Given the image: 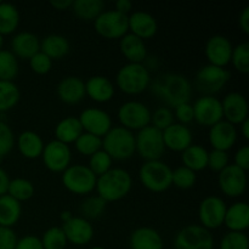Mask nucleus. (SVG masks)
Segmentation results:
<instances>
[{"label": "nucleus", "instance_id": "obj_44", "mask_svg": "<svg viewBox=\"0 0 249 249\" xmlns=\"http://www.w3.org/2000/svg\"><path fill=\"white\" fill-rule=\"evenodd\" d=\"M88 168L99 178L113 168V160H112V158L101 148V150L97 151L96 153L90 156Z\"/></svg>", "mask_w": 249, "mask_h": 249}, {"label": "nucleus", "instance_id": "obj_7", "mask_svg": "<svg viewBox=\"0 0 249 249\" xmlns=\"http://www.w3.org/2000/svg\"><path fill=\"white\" fill-rule=\"evenodd\" d=\"M165 152L162 131L150 124L141 129L135 135V153H138L145 162L158 160Z\"/></svg>", "mask_w": 249, "mask_h": 249}, {"label": "nucleus", "instance_id": "obj_50", "mask_svg": "<svg viewBox=\"0 0 249 249\" xmlns=\"http://www.w3.org/2000/svg\"><path fill=\"white\" fill-rule=\"evenodd\" d=\"M173 114H174L177 123L187 125L189 123L194 122V107H192V104L186 102V104L179 105V106L173 109Z\"/></svg>", "mask_w": 249, "mask_h": 249}, {"label": "nucleus", "instance_id": "obj_8", "mask_svg": "<svg viewBox=\"0 0 249 249\" xmlns=\"http://www.w3.org/2000/svg\"><path fill=\"white\" fill-rule=\"evenodd\" d=\"M231 78V73L226 68L208 65L199 68L195 77V85L203 96H214L224 89Z\"/></svg>", "mask_w": 249, "mask_h": 249}, {"label": "nucleus", "instance_id": "obj_5", "mask_svg": "<svg viewBox=\"0 0 249 249\" xmlns=\"http://www.w3.org/2000/svg\"><path fill=\"white\" fill-rule=\"evenodd\" d=\"M172 168L162 160H148L139 169V180L146 190L160 194L172 186Z\"/></svg>", "mask_w": 249, "mask_h": 249}, {"label": "nucleus", "instance_id": "obj_4", "mask_svg": "<svg viewBox=\"0 0 249 249\" xmlns=\"http://www.w3.org/2000/svg\"><path fill=\"white\" fill-rule=\"evenodd\" d=\"M102 150L112 160H128L135 155V134L123 126H112L102 138Z\"/></svg>", "mask_w": 249, "mask_h": 249}, {"label": "nucleus", "instance_id": "obj_36", "mask_svg": "<svg viewBox=\"0 0 249 249\" xmlns=\"http://www.w3.org/2000/svg\"><path fill=\"white\" fill-rule=\"evenodd\" d=\"M34 194H36V187L31 180L26 178H16V179L10 180L6 195L18 201L19 203L31 199Z\"/></svg>", "mask_w": 249, "mask_h": 249}, {"label": "nucleus", "instance_id": "obj_58", "mask_svg": "<svg viewBox=\"0 0 249 249\" xmlns=\"http://www.w3.org/2000/svg\"><path fill=\"white\" fill-rule=\"evenodd\" d=\"M240 133H241V135L246 139V140H248L249 139V118L246 119V121H243L242 123L240 124Z\"/></svg>", "mask_w": 249, "mask_h": 249}, {"label": "nucleus", "instance_id": "obj_59", "mask_svg": "<svg viewBox=\"0 0 249 249\" xmlns=\"http://www.w3.org/2000/svg\"><path fill=\"white\" fill-rule=\"evenodd\" d=\"M73 216L74 215H73L72 212H70V211H63V212H61V214H60V219H61V221H62V224L67 223V221L71 220Z\"/></svg>", "mask_w": 249, "mask_h": 249}, {"label": "nucleus", "instance_id": "obj_11", "mask_svg": "<svg viewBox=\"0 0 249 249\" xmlns=\"http://www.w3.org/2000/svg\"><path fill=\"white\" fill-rule=\"evenodd\" d=\"M96 33L105 39H122L129 33L128 16L116 11V10H105L94 21Z\"/></svg>", "mask_w": 249, "mask_h": 249}, {"label": "nucleus", "instance_id": "obj_19", "mask_svg": "<svg viewBox=\"0 0 249 249\" xmlns=\"http://www.w3.org/2000/svg\"><path fill=\"white\" fill-rule=\"evenodd\" d=\"M61 228L65 232L67 242L74 246H85L94 238L95 230L91 221L82 216H73L67 223L62 224Z\"/></svg>", "mask_w": 249, "mask_h": 249}, {"label": "nucleus", "instance_id": "obj_21", "mask_svg": "<svg viewBox=\"0 0 249 249\" xmlns=\"http://www.w3.org/2000/svg\"><path fill=\"white\" fill-rule=\"evenodd\" d=\"M129 33L143 41L153 38L158 31V23L156 17L147 11H134L128 16Z\"/></svg>", "mask_w": 249, "mask_h": 249}, {"label": "nucleus", "instance_id": "obj_20", "mask_svg": "<svg viewBox=\"0 0 249 249\" xmlns=\"http://www.w3.org/2000/svg\"><path fill=\"white\" fill-rule=\"evenodd\" d=\"M237 128L226 121H221L209 128V143L212 150H219L228 152L237 142Z\"/></svg>", "mask_w": 249, "mask_h": 249}, {"label": "nucleus", "instance_id": "obj_51", "mask_svg": "<svg viewBox=\"0 0 249 249\" xmlns=\"http://www.w3.org/2000/svg\"><path fill=\"white\" fill-rule=\"evenodd\" d=\"M17 240L14 229L0 226V249H15Z\"/></svg>", "mask_w": 249, "mask_h": 249}, {"label": "nucleus", "instance_id": "obj_24", "mask_svg": "<svg viewBox=\"0 0 249 249\" xmlns=\"http://www.w3.org/2000/svg\"><path fill=\"white\" fill-rule=\"evenodd\" d=\"M116 94V85L105 75H92L85 82V95L97 104L111 101Z\"/></svg>", "mask_w": 249, "mask_h": 249}, {"label": "nucleus", "instance_id": "obj_53", "mask_svg": "<svg viewBox=\"0 0 249 249\" xmlns=\"http://www.w3.org/2000/svg\"><path fill=\"white\" fill-rule=\"evenodd\" d=\"M15 249H44L41 245V240L36 236H24V237L18 238Z\"/></svg>", "mask_w": 249, "mask_h": 249}, {"label": "nucleus", "instance_id": "obj_39", "mask_svg": "<svg viewBox=\"0 0 249 249\" xmlns=\"http://www.w3.org/2000/svg\"><path fill=\"white\" fill-rule=\"evenodd\" d=\"M18 60L10 50H0V80L14 82L18 74Z\"/></svg>", "mask_w": 249, "mask_h": 249}, {"label": "nucleus", "instance_id": "obj_29", "mask_svg": "<svg viewBox=\"0 0 249 249\" xmlns=\"http://www.w3.org/2000/svg\"><path fill=\"white\" fill-rule=\"evenodd\" d=\"M17 150L26 160H36L41 157L44 150V140L38 133L32 130L22 131L16 139Z\"/></svg>", "mask_w": 249, "mask_h": 249}, {"label": "nucleus", "instance_id": "obj_40", "mask_svg": "<svg viewBox=\"0 0 249 249\" xmlns=\"http://www.w3.org/2000/svg\"><path fill=\"white\" fill-rule=\"evenodd\" d=\"M74 147L78 153L90 157L102 148V139L83 131L82 135L75 140Z\"/></svg>", "mask_w": 249, "mask_h": 249}, {"label": "nucleus", "instance_id": "obj_49", "mask_svg": "<svg viewBox=\"0 0 249 249\" xmlns=\"http://www.w3.org/2000/svg\"><path fill=\"white\" fill-rule=\"evenodd\" d=\"M29 67H31L32 72H34L36 74L39 75H45L53 68V61L51 58H49L45 53H43L41 51L36 53L33 57H31L28 60Z\"/></svg>", "mask_w": 249, "mask_h": 249}, {"label": "nucleus", "instance_id": "obj_31", "mask_svg": "<svg viewBox=\"0 0 249 249\" xmlns=\"http://www.w3.org/2000/svg\"><path fill=\"white\" fill-rule=\"evenodd\" d=\"M83 128L80 124L78 117L68 116L61 119L55 126V140L60 141V142L66 143L70 146L71 143H74L75 140L82 135Z\"/></svg>", "mask_w": 249, "mask_h": 249}, {"label": "nucleus", "instance_id": "obj_45", "mask_svg": "<svg viewBox=\"0 0 249 249\" xmlns=\"http://www.w3.org/2000/svg\"><path fill=\"white\" fill-rule=\"evenodd\" d=\"M16 145V138L9 124L0 121V160L6 158Z\"/></svg>", "mask_w": 249, "mask_h": 249}, {"label": "nucleus", "instance_id": "obj_56", "mask_svg": "<svg viewBox=\"0 0 249 249\" xmlns=\"http://www.w3.org/2000/svg\"><path fill=\"white\" fill-rule=\"evenodd\" d=\"M10 177L4 168L0 167V197L7 194V187L10 184Z\"/></svg>", "mask_w": 249, "mask_h": 249}, {"label": "nucleus", "instance_id": "obj_2", "mask_svg": "<svg viewBox=\"0 0 249 249\" xmlns=\"http://www.w3.org/2000/svg\"><path fill=\"white\" fill-rule=\"evenodd\" d=\"M133 189V178L128 170L113 167L104 175L97 178V196L101 197L106 203L118 202L129 195Z\"/></svg>", "mask_w": 249, "mask_h": 249}, {"label": "nucleus", "instance_id": "obj_46", "mask_svg": "<svg viewBox=\"0 0 249 249\" xmlns=\"http://www.w3.org/2000/svg\"><path fill=\"white\" fill-rule=\"evenodd\" d=\"M175 123L174 114H173V109L168 108V107L162 106L155 109L152 114H151V125L155 126L158 130L163 131L167 128H169L172 124Z\"/></svg>", "mask_w": 249, "mask_h": 249}, {"label": "nucleus", "instance_id": "obj_6", "mask_svg": "<svg viewBox=\"0 0 249 249\" xmlns=\"http://www.w3.org/2000/svg\"><path fill=\"white\" fill-rule=\"evenodd\" d=\"M97 177L83 164H71L61 175V181L68 192L77 196H88L96 189Z\"/></svg>", "mask_w": 249, "mask_h": 249}, {"label": "nucleus", "instance_id": "obj_23", "mask_svg": "<svg viewBox=\"0 0 249 249\" xmlns=\"http://www.w3.org/2000/svg\"><path fill=\"white\" fill-rule=\"evenodd\" d=\"M163 141H164L165 150H170L173 152H180L186 150L192 145L194 136L191 129L187 125H182L175 122L174 124L162 131Z\"/></svg>", "mask_w": 249, "mask_h": 249}, {"label": "nucleus", "instance_id": "obj_54", "mask_svg": "<svg viewBox=\"0 0 249 249\" xmlns=\"http://www.w3.org/2000/svg\"><path fill=\"white\" fill-rule=\"evenodd\" d=\"M238 26L245 34H249V6H246L238 16Z\"/></svg>", "mask_w": 249, "mask_h": 249}, {"label": "nucleus", "instance_id": "obj_18", "mask_svg": "<svg viewBox=\"0 0 249 249\" xmlns=\"http://www.w3.org/2000/svg\"><path fill=\"white\" fill-rule=\"evenodd\" d=\"M224 121L229 122L232 125H240L243 121L248 118L249 106L247 97L237 91L229 92L221 100Z\"/></svg>", "mask_w": 249, "mask_h": 249}, {"label": "nucleus", "instance_id": "obj_17", "mask_svg": "<svg viewBox=\"0 0 249 249\" xmlns=\"http://www.w3.org/2000/svg\"><path fill=\"white\" fill-rule=\"evenodd\" d=\"M232 50L233 45L230 39L221 34H215L207 40L204 46V55L208 61V65L226 68V66L230 65L231 62Z\"/></svg>", "mask_w": 249, "mask_h": 249}, {"label": "nucleus", "instance_id": "obj_10", "mask_svg": "<svg viewBox=\"0 0 249 249\" xmlns=\"http://www.w3.org/2000/svg\"><path fill=\"white\" fill-rule=\"evenodd\" d=\"M175 249H214L212 232L199 224L184 226L174 237Z\"/></svg>", "mask_w": 249, "mask_h": 249}, {"label": "nucleus", "instance_id": "obj_32", "mask_svg": "<svg viewBox=\"0 0 249 249\" xmlns=\"http://www.w3.org/2000/svg\"><path fill=\"white\" fill-rule=\"evenodd\" d=\"M181 160L182 165L191 169L192 172H201L206 169L208 164V150L201 145L192 143L181 152Z\"/></svg>", "mask_w": 249, "mask_h": 249}, {"label": "nucleus", "instance_id": "obj_55", "mask_svg": "<svg viewBox=\"0 0 249 249\" xmlns=\"http://www.w3.org/2000/svg\"><path fill=\"white\" fill-rule=\"evenodd\" d=\"M114 10L121 12V14L129 16L131 10H133V2H131L130 0H118V1L114 4Z\"/></svg>", "mask_w": 249, "mask_h": 249}, {"label": "nucleus", "instance_id": "obj_35", "mask_svg": "<svg viewBox=\"0 0 249 249\" xmlns=\"http://www.w3.org/2000/svg\"><path fill=\"white\" fill-rule=\"evenodd\" d=\"M19 11L11 2H0V34L10 36L19 26Z\"/></svg>", "mask_w": 249, "mask_h": 249}, {"label": "nucleus", "instance_id": "obj_16", "mask_svg": "<svg viewBox=\"0 0 249 249\" xmlns=\"http://www.w3.org/2000/svg\"><path fill=\"white\" fill-rule=\"evenodd\" d=\"M78 119L82 124L83 131L99 136L101 139L113 126L112 118L108 112L97 108V107H88V108L83 109Z\"/></svg>", "mask_w": 249, "mask_h": 249}, {"label": "nucleus", "instance_id": "obj_42", "mask_svg": "<svg viewBox=\"0 0 249 249\" xmlns=\"http://www.w3.org/2000/svg\"><path fill=\"white\" fill-rule=\"evenodd\" d=\"M197 174L189 168L180 165L172 172V185L180 190H189L196 185Z\"/></svg>", "mask_w": 249, "mask_h": 249}, {"label": "nucleus", "instance_id": "obj_38", "mask_svg": "<svg viewBox=\"0 0 249 249\" xmlns=\"http://www.w3.org/2000/svg\"><path fill=\"white\" fill-rule=\"evenodd\" d=\"M107 203L96 195V196H89L82 202L80 204V214L82 218L87 219V220H96L100 216L104 215L105 211H106Z\"/></svg>", "mask_w": 249, "mask_h": 249}, {"label": "nucleus", "instance_id": "obj_47", "mask_svg": "<svg viewBox=\"0 0 249 249\" xmlns=\"http://www.w3.org/2000/svg\"><path fill=\"white\" fill-rule=\"evenodd\" d=\"M220 249H249L247 233L229 231L221 238Z\"/></svg>", "mask_w": 249, "mask_h": 249}, {"label": "nucleus", "instance_id": "obj_52", "mask_svg": "<svg viewBox=\"0 0 249 249\" xmlns=\"http://www.w3.org/2000/svg\"><path fill=\"white\" fill-rule=\"evenodd\" d=\"M236 167H238L240 169L247 172L249 169V146L243 145L236 151L235 156H233V163Z\"/></svg>", "mask_w": 249, "mask_h": 249}, {"label": "nucleus", "instance_id": "obj_13", "mask_svg": "<svg viewBox=\"0 0 249 249\" xmlns=\"http://www.w3.org/2000/svg\"><path fill=\"white\" fill-rule=\"evenodd\" d=\"M225 201L219 196H208L199 203L198 219L199 225L207 230H215L224 225L226 213Z\"/></svg>", "mask_w": 249, "mask_h": 249}, {"label": "nucleus", "instance_id": "obj_9", "mask_svg": "<svg viewBox=\"0 0 249 249\" xmlns=\"http://www.w3.org/2000/svg\"><path fill=\"white\" fill-rule=\"evenodd\" d=\"M151 109L145 104L130 100L119 106L117 117L121 126L130 131H139L151 124Z\"/></svg>", "mask_w": 249, "mask_h": 249}, {"label": "nucleus", "instance_id": "obj_33", "mask_svg": "<svg viewBox=\"0 0 249 249\" xmlns=\"http://www.w3.org/2000/svg\"><path fill=\"white\" fill-rule=\"evenodd\" d=\"M22 215V206L18 201L4 195L0 197V226L14 228Z\"/></svg>", "mask_w": 249, "mask_h": 249}, {"label": "nucleus", "instance_id": "obj_14", "mask_svg": "<svg viewBox=\"0 0 249 249\" xmlns=\"http://www.w3.org/2000/svg\"><path fill=\"white\" fill-rule=\"evenodd\" d=\"M218 185L220 191L229 198H238L247 190V172L240 169L235 164H229L219 173Z\"/></svg>", "mask_w": 249, "mask_h": 249}, {"label": "nucleus", "instance_id": "obj_25", "mask_svg": "<svg viewBox=\"0 0 249 249\" xmlns=\"http://www.w3.org/2000/svg\"><path fill=\"white\" fill-rule=\"evenodd\" d=\"M10 46L17 60H29L40 51V39L32 32H18L12 36Z\"/></svg>", "mask_w": 249, "mask_h": 249}, {"label": "nucleus", "instance_id": "obj_3", "mask_svg": "<svg viewBox=\"0 0 249 249\" xmlns=\"http://www.w3.org/2000/svg\"><path fill=\"white\" fill-rule=\"evenodd\" d=\"M152 78L143 63H126L116 75V87L126 95H139L150 88Z\"/></svg>", "mask_w": 249, "mask_h": 249}, {"label": "nucleus", "instance_id": "obj_43", "mask_svg": "<svg viewBox=\"0 0 249 249\" xmlns=\"http://www.w3.org/2000/svg\"><path fill=\"white\" fill-rule=\"evenodd\" d=\"M230 63L237 72L247 74L249 72V43L245 41L233 46Z\"/></svg>", "mask_w": 249, "mask_h": 249}, {"label": "nucleus", "instance_id": "obj_41", "mask_svg": "<svg viewBox=\"0 0 249 249\" xmlns=\"http://www.w3.org/2000/svg\"><path fill=\"white\" fill-rule=\"evenodd\" d=\"M41 245L44 249H66L68 242L61 226L48 229L41 236Z\"/></svg>", "mask_w": 249, "mask_h": 249}, {"label": "nucleus", "instance_id": "obj_1", "mask_svg": "<svg viewBox=\"0 0 249 249\" xmlns=\"http://www.w3.org/2000/svg\"><path fill=\"white\" fill-rule=\"evenodd\" d=\"M150 88L153 95L170 109L190 102L192 96L191 82L180 73H164L158 75L151 82Z\"/></svg>", "mask_w": 249, "mask_h": 249}, {"label": "nucleus", "instance_id": "obj_48", "mask_svg": "<svg viewBox=\"0 0 249 249\" xmlns=\"http://www.w3.org/2000/svg\"><path fill=\"white\" fill-rule=\"evenodd\" d=\"M230 164V157L225 151L212 150L208 151V164L207 168L215 173H220Z\"/></svg>", "mask_w": 249, "mask_h": 249}, {"label": "nucleus", "instance_id": "obj_12", "mask_svg": "<svg viewBox=\"0 0 249 249\" xmlns=\"http://www.w3.org/2000/svg\"><path fill=\"white\" fill-rule=\"evenodd\" d=\"M40 158L46 169L62 174L72 162V151L68 145L53 139L45 143Z\"/></svg>", "mask_w": 249, "mask_h": 249}, {"label": "nucleus", "instance_id": "obj_34", "mask_svg": "<svg viewBox=\"0 0 249 249\" xmlns=\"http://www.w3.org/2000/svg\"><path fill=\"white\" fill-rule=\"evenodd\" d=\"M71 9L82 21L94 22L105 11V2L102 0H74Z\"/></svg>", "mask_w": 249, "mask_h": 249}, {"label": "nucleus", "instance_id": "obj_37", "mask_svg": "<svg viewBox=\"0 0 249 249\" xmlns=\"http://www.w3.org/2000/svg\"><path fill=\"white\" fill-rule=\"evenodd\" d=\"M21 91L15 82L0 80V112H7L17 106Z\"/></svg>", "mask_w": 249, "mask_h": 249}, {"label": "nucleus", "instance_id": "obj_27", "mask_svg": "<svg viewBox=\"0 0 249 249\" xmlns=\"http://www.w3.org/2000/svg\"><path fill=\"white\" fill-rule=\"evenodd\" d=\"M130 249H163L164 242L157 230L148 226L135 229L129 237Z\"/></svg>", "mask_w": 249, "mask_h": 249}, {"label": "nucleus", "instance_id": "obj_62", "mask_svg": "<svg viewBox=\"0 0 249 249\" xmlns=\"http://www.w3.org/2000/svg\"><path fill=\"white\" fill-rule=\"evenodd\" d=\"M0 2H1V1H0Z\"/></svg>", "mask_w": 249, "mask_h": 249}, {"label": "nucleus", "instance_id": "obj_26", "mask_svg": "<svg viewBox=\"0 0 249 249\" xmlns=\"http://www.w3.org/2000/svg\"><path fill=\"white\" fill-rule=\"evenodd\" d=\"M224 225L229 231L246 232L249 228V206L247 202H235L226 208Z\"/></svg>", "mask_w": 249, "mask_h": 249}, {"label": "nucleus", "instance_id": "obj_22", "mask_svg": "<svg viewBox=\"0 0 249 249\" xmlns=\"http://www.w3.org/2000/svg\"><path fill=\"white\" fill-rule=\"evenodd\" d=\"M57 97L66 105H77L84 100L85 82L77 75H67L56 87Z\"/></svg>", "mask_w": 249, "mask_h": 249}, {"label": "nucleus", "instance_id": "obj_30", "mask_svg": "<svg viewBox=\"0 0 249 249\" xmlns=\"http://www.w3.org/2000/svg\"><path fill=\"white\" fill-rule=\"evenodd\" d=\"M70 50V41L61 34H49L40 40V51L53 61L65 58Z\"/></svg>", "mask_w": 249, "mask_h": 249}, {"label": "nucleus", "instance_id": "obj_61", "mask_svg": "<svg viewBox=\"0 0 249 249\" xmlns=\"http://www.w3.org/2000/svg\"><path fill=\"white\" fill-rule=\"evenodd\" d=\"M90 249H106V248L100 247V246H95V247H92V248H90Z\"/></svg>", "mask_w": 249, "mask_h": 249}, {"label": "nucleus", "instance_id": "obj_28", "mask_svg": "<svg viewBox=\"0 0 249 249\" xmlns=\"http://www.w3.org/2000/svg\"><path fill=\"white\" fill-rule=\"evenodd\" d=\"M119 50L128 63H143L147 58V48L142 39L126 33L119 39Z\"/></svg>", "mask_w": 249, "mask_h": 249}, {"label": "nucleus", "instance_id": "obj_15", "mask_svg": "<svg viewBox=\"0 0 249 249\" xmlns=\"http://www.w3.org/2000/svg\"><path fill=\"white\" fill-rule=\"evenodd\" d=\"M194 121L199 125L212 128L224 119L221 100L215 96H201L192 104Z\"/></svg>", "mask_w": 249, "mask_h": 249}, {"label": "nucleus", "instance_id": "obj_60", "mask_svg": "<svg viewBox=\"0 0 249 249\" xmlns=\"http://www.w3.org/2000/svg\"><path fill=\"white\" fill-rule=\"evenodd\" d=\"M2 46H4V36L0 34V50H2Z\"/></svg>", "mask_w": 249, "mask_h": 249}, {"label": "nucleus", "instance_id": "obj_57", "mask_svg": "<svg viewBox=\"0 0 249 249\" xmlns=\"http://www.w3.org/2000/svg\"><path fill=\"white\" fill-rule=\"evenodd\" d=\"M73 5V0H51L50 6L57 11H66L70 10Z\"/></svg>", "mask_w": 249, "mask_h": 249}]
</instances>
